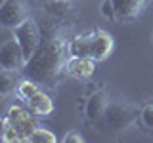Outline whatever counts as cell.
<instances>
[{
	"label": "cell",
	"mask_w": 153,
	"mask_h": 143,
	"mask_svg": "<svg viewBox=\"0 0 153 143\" xmlns=\"http://www.w3.org/2000/svg\"><path fill=\"white\" fill-rule=\"evenodd\" d=\"M42 38L36 52L27 59V65L21 73L27 78L36 80L38 84H52L61 71H65V63L69 59V40L54 23H44Z\"/></svg>",
	"instance_id": "obj_1"
},
{
	"label": "cell",
	"mask_w": 153,
	"mask_h": 143,
	"mask_svg": "<svg viewBox=\"0 0 153 143\" xmlns=\"http://www.w3.org/2000/svg\"><path fill=\"white\" fill-rule=\"evenodd\" d=\"M140 111L136 105L126 103V101H109L107 109H105L102 126L111 133H121L132 126L140 116Z\"/></svg>",
	"instance_id": "obj_2"
},
{
	"label": "cell",
	"mask_w": 153,
	"mask_h": 143,
	"mask_svg": "<svg viewBox=\"0 0 153 143\" xmlns=\"http://www.w3.org/2000/svg\"><path fill=\"white\" fill-rule=\"evenodd\" d=\"M12 32H13V36L17 38V42L21 44L23 52H25V55L29 59V57L36 52L38 44H40V38H42L40 23H38L36 19H33V17H27L25 21H23L19 27H16Z\"/></svg>",
	"instance_id": "obj_3"
},
{
	"label": "cell",
	"mask_w": 153,
	"mask_h": 143,
	"mask_svg": "<svg viewBox=\"0 0 153 143\" xmlns=\"http://www.w3.org/2000/svg\"><path fill=\"white\" fill-rule=\"evenodd\" d=\"M25 65H27V55L21 44L17 42V38L12 35V38L6 40L0 48V67L6 71H12V73H21Z\"/></svg>",
	"instance_id": "obj_4"
},
{
	"label": "cell",
	"mask_w": 153,
	"mask_h": 143,
	"mask_svg": "<svg viewBox=\"0 0 153 143\" xmlns=\"http://www.w3.org/2000/svg\"><path fill=\"white\" fill-rule=\"evenodd\" d=\"M109 105V95L103 88H96L88 94L84 101V114H86V120H88L92 126H100L103 120V114L105 109Z\"/></svg>",
	"instance_id": "obj_5"
},
{
	"label": "cell",
	"mask_w": 153,
	"mask_h": 143,
	"mask_svg": "<svg viewBox=\"0 0 153 143\" xmlns=\"http://www.w3.org/2000/svg\"><path fill=\"white\" fill-rule=\"evenodd\" d=\"M27 17H29L27 6L23 0H2V4H0V25L4 29L13 31Z\"/></svg>",
	"instance_id": "obj_6"
},
{
	"label": "cell",
	"mask_w": 153,
	"mask_h": 143,
	"mask_svg": "<svg viewBox=\"0 0 153 143\" xmlns=\"http://www.w3.org/2000/svg\"><path fill=\"white\" fill-rule=\"evenodd\" d=\"M33 114H35L33 111L23 109V107H19V105H12V107L8 109V113H6V118L12 122V126L17 130L21 141H27V137L31 136V132L38 126L36 118L33 116Z\"/></svg>",
	"instance_id": "obj_7"
},
{
	"label": "cell",
	"mask_w": 153,
	"mask_h": 143,
	"mask_svg": "<svg viewBox=\"0 0 153 143\" xmlns=\"http://www.w3.org/2000/svg\"><path fill=\"white\" fill-rule=\"evenodd\" d=\"M96 71V59L94 57H80V55H69L65 63V73L73 78L79 80H86L92 78Z\"/></svg>",
	"instance_id": "obj_8"
},
{
	"label": "cell",
	"mask_w": 153,
	"mask_h": 143,
	"mask_svg": "<svg viewBox=\"0 0 153 143\" xmlns=\"http://www.w3.org/2000/svg\"><path fill=\"white\" fill-rule=\"evenodd\" d=\"M115 6V23L134 21L146 8V0H113Z\"/></svg>",
	"instance_id": "obj_9"
},
{
	"label": "cell",
	"mask_w": 153,
	"mask_h": 143,
	"mask_svg": "<svg viewBox=\"0 0 153 143\" xmlns=\"http://www.w3.org/2000/svg\"><path fill=\"white\" fill-rule=\"evenodd\" d=\"M115 46L113 36L103 29H96L94 31V42H92V57L96 61H103L111 55Z\"/></svg>",
	"instance_id": "obj_10"
},
{
	"label": "cell",
	"mask_w": 153,
	"mask_h": 143,
	"mask_svg": "<svg viewBox=\"0 0 153 143\" xmlns=\"http://www.w3.org/2000/svg\"><path fill=\"white\" fill-rule=\"evenodd\" d=\"M92 42H94V31H86V32H80V35H75L69 40V55L92 57Z\"/></svg>",
	"instance_id": "obj_11"
},
{
	"label": "cell",
	"mask_w": 153,
	"mask_h": 143,
	"mask_svg": "<svg viewBox=\"0 0 153 143\" xmlns=\"http://www.w3.org/2000/svg\"><path fill=\"white\" fill-rule=\"evenodd\" d=\"M25 103H27V109L33 111L36 116H46V114H50L54 111V101H52V97L44 92L35 94L31 99H27Z\"/></svg>",
	"instance_id": "obj_12"
},
{
	"label": "cell",
	"mask_w": 153,
	"mask_h": 143,
	"mask_svg": "<svg viewBox=\"0 0 153 143\" xmlns=\"http://www.w3.org/2000/svg\"><path fill=\"white\" fill-rule=\"evenodd\" d=\"M13 90H17V73L2 69V74H0V95L8 97Z\"/></svg>",
	"instance_id": "obj_13"
},
{
	"label": "cell",
	"mask_w": 153,
	"mask_h": 143,
	"mask_svg": "<svg viewBox=\"0 0 153 143\" xmlns=\"http://www.w3.org/2000/svg\"><path fill=\"white\" fill-rule=\"evenodd\" d=\"M38 86H40V84H38L36 80L27 78V76H25L23 80H19V82H17V95L27 101V99H31L35 94L40 92V88H38Z\"/></svg>",
	"instance_id": "obj_14"
},
{
	"label": "cell",
	"mask_w": 153,
	"mask_h": 143,
	"mask_svg": "<svg viewBox=\"0 0 153 143\" xmlns=\"http://www.w3.org/2000/svg\"><path fill=\"white\" fill-rule=\"evenodd\" d=\"M27 143H57V136L48 128L36 126L31 132V136L27 137Z\"/></svg>",
	"instance_id": "obj_15"
},
{
	"label": "cell",
	"mask_w": 153,
	"mask_h": 143,
	"mask_svg": "<svg viewBox=\"0 0 153 143\" xmlns=\"http://www.w3.org/2000/svg\"><path fill=\"white\" fill-rule=\"evenodd\" d=\"M0 139L4 143H21V137H19L17 130L12 126V122L6 118V114H4L2 118V132H0Z\"/></svg>",
	"instance_id": "obj_16"
},
{
	"label": "cell",
	"mask_w": 153,
	"mask_h": 143,
	"mask_svg": "<svg viewBox=\"0 0 153 143\" xmlns=\"http://www.w3.org/2000/svg\"><path fill=\"white\" fill-rule=\"evenodd\" d=\"M140 120H142V124H143L146 130L153 132V103H147V105H143V107H142Z\"/></svg>",
	"instance_id": "obj_17"
},
{
	"label": "cell",
	"mask_w": 153,
	"mask_h": 143,
	"mask_svg": "<svg viewBox=\"0 0 153 143\" xmlns=\"http://www.w3.org/2000/svg\"><path fill=\"white\" fill-rule=\"evenodd\" d=\"M100 12H102V15H103L105 19L115 21V6H113V0H102Z\"/></svg>",
	"instance_id": "obj_18"
},
{
	"label": "cell",
	"mask_w": 153,
	"mask_h": 143,
	"mask_svg": "<svg viewBox=\"0 0 153 143\" xmlns=\"http://www.w3.org/2000/svg\"><path fill=\"white\" fill-rule=\"evenodd\" d=\"M63 141H65V143H84V137L80 136L76 130H69V132L65 133Z\"/></svg>",
	"instance_id": "obj_19"
},
{
	"label": "cell",
	"mask_w": 153,
	"mask_h": 143,
	"mask_svg": "<svg viewBox=\"0 0 153 143\" xmlns=\"http://www.w3.org/2000/svg\"><path fill=\"white\" fill-rule=\"evenodd\" d=\"M67 2H73V0H67Z\"/></svg>",
	"instance_id": "obj_20"
}]
</instances>
